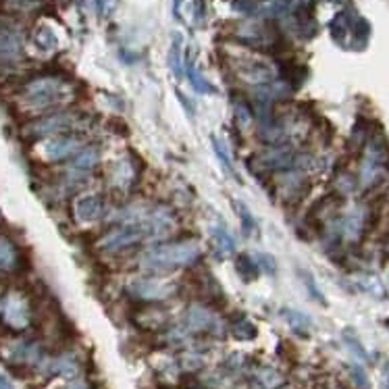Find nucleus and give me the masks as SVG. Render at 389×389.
I'll return each mask as SVG.
<instances>
[{
    "instance_id": "nucleus-1",
    "label": "nucleus",
    "mask_w": 389,
    "mask_h": 389,
    "mask_svg": "<svg viewBox=\"0 0 389 389\" xmlns=\"http://www.w3.org/2000/svg\"><path fill=\"white\" fill-rule=\"evenodd\" d=\"M75 98V88L61 75H38L21 88V102L36 112L59 108Z\"/></svg>"
},
{
    "instance_id": "nucleus-2",
    "label": "nucleus",
    "mask_w": 389,
    "mask_h": 389,
    "mask_svg": "<svg viewBox=\"0 0 389 389\" xmlns=\"http://www.w3.org/2000/svg\"><path fill=\"white\" fill-rule=\"evenodd\" d=\"M200 256H202L200 243L194 239L159 243L142 256V267L152 271H171V269L196 265L200 261Z\"/></svg>"
},
{
    "instance_id": "nucleus-3",
    "label": "nucleus",
    "mask_w": 389,
    "mask_h": 389,
    "mask_svg": "<svg viewBox=\"0 0 389 389\" xmlns=\"http://www.w3.org/2000/svg\"><path fill=\"white\" fill-rule=\"evenodd\" d=\"M81 114L79 112H71V110H52L50 114H44L32 123L26 125L23 134L28 138L34 140H42V138H50V136H59V134H71L73 129L81 123Z\"/></svg>"
},
{
    "instance_id": "nucleus-4",
    "label": "nucleus",
    "mask_w": 389,
    "mask_h": 389,
    "mask_svg": "<svg viewBox=\"0 0 389 389\" xmlns=\"http://www.w3.org/2000/svg\"><path fill=\"white\" fill-rule=\"evenodd\" d=\"M142 239H148L146 225H136V223H121L119 227L106 231L98 239V250L106 254H119L129 248L138 246Z\"/></svg>"
},
{
    "instance_id": "nucleus-5",
    "label": "nucleus",
    "mask_w": 389,
    "mask_h": 389,
    "mask_svg": "<svg viewBox=\"0 0 389 389\" xmlns=\"http://www.w3.org/2000/svg\"><path fill=\"white\" fill-rule=\"evenodd\" d=\"M304 159L306 154H300L298 150H294V146L281 144V146H271L269 150H265L258 157V165L271 173H283L292 169H302Z\"/></svg>"
},
{
    "instance_id": "nucleus-6",
    "label": "nucleus",
    "mask_w": 389,
    "mask_h": 389,
    "mask_svg": "<svg viewBox=\"0 0 389 389\" xmlns=\"http://www.w3.org/2000/svg\"><path fill=\"white\" fill-rule=\"evenodd\" d=\"M81 148H83L81 138H77L73 134H59V136L44 138V142L40 146V154L48 163H61V161L73 159Z\"/></svg>"
},
{
    "instance_id": "nucleus-7",
    "label": "nucleus",
    "mask_w": 389,
    "mask_h": 389,
    "mask_svg": "<svg viewBox=\"0 0 389 389\" xmlns=\"http://www.w3.org/2000/svg\"><path fill=\"white\" fill-rule=\"evenodd\" d=\"M177 292V288L169 281H161V279H134L127 283V294L134 300L140 302H163L167 298H171Z\"/></svg>"
},
{
    "instance_id": "nucleus-8",
    "label": "nucleus",
    "mask_w": 389,
    "mask_h": 389,
    "mask_svg": "<svg viewBox=\"0 0 389 389\" xmlns=\"http://www.w3.org/2000/svg\"><path fill=\"white\" fill-rule=\"evenodd\" d=\"M233 69L241 81L252 83V86H263V83L275 81L279 75V71L263 59H237Z\"/></svg>"
},
{
    "instance_id": "nucleus-9",
    "label": "nucleus",
    "mask_w": 389,
    "mask_h": 389,
    "mask_svg": "<svg viewBox=\"0 0 389 389\" xmlns=\"http://www.w3.org/2000/svg\"><path fill=\"white\" fill-rule=\"evenodd\" d=\"M23 54V34L17 26L0 19V65L17 63Z\"/></svg>"
},
{
    "instance_id": "nucleus-10",
    "label": "nucleus",
    "mask_w": 389,
    "mask_h": 389,
    "mask_svg": "<svg viewBox=\"0 0 389 389\" xmlns=\"http://www.w3.org/2000/svg\"><path fill=\"white\" fill-rule=\"evenodd\" d=\"M3 319L15 331H21V329H26L30 325L32 312H30V304H28V300H26L23 294L11 292L7 296L5 306H3Z\"/></svg>"
},
{
    "instance_id": "nucleus-11",
    "label": "nucleus",
    "mask_w": 389,
    "mask_h": 389,
    "mask_svg": "<svg viewBox=\"0 0 389 389\" xmlns=\"http://www.w3.org/2000/svg\"><path fill=\"white\" fill-rule=\"evenodd\" d=\"M235 36L239 42L254 48H269L275 44V32L265 23H239Z\"/></svg>"
},
{
    "instance_id": "nucleus-12",
    "label": "nucleus",
    "mask_w": 389,
    "mask_h": 389,
    "mask_svg": "<svg viewBox=\"0 0 389 389\" xmlns=\"http://www.w3.org/2000/svg\"><path fill=\"white\" fill-rule=\"evenodd\" d=\"M186 325L194 333H219L221 331V321L217 319V315L202 304H192L188 308Z\"/></svg>"
},
{
    "instance_id": "nucleus-13",
    "label": "nucleus",
    "mask_w": 389,
    "mask_h": 389,
    "mask_svg": "<svg viewBox=\"0 0 389 389\" xmlns=\"http://www.w3.org/2000/svg\"><path fill=\"white\" fill-rule=\"evenodd\" d=\"M104 215V200L98 194H86L75 198L73 202V217L77 223L90 225L96 223Z\"/></svg>"
},
{
    "instance_id": "nucleus-14",
    "label": "nucleus",
    "mask_w": 389,
    "mask_h": 389,
    "mask_svg": "<svg viewBox=\"0 0 389 389\" xmlns=\"http://www.w3.org/2000/svg\"><path fill=\"white\" fill-rule=\"evenodd\" d=\"M98 161H100V150L98 148H94V146H83L73 159H71V171H75V173H90L96 165H98Z\"/></svg>"
},
{
    "instance_id": "nucleus-15",
    "label": "nucleus",
    "mask_w": 389,
    "mask_h": 389,
    "mask_svg": "<svg viewBox=\"0 0 389 389\" xmlns=\"http://www.w3.org/2000/svg\"><path fill=\"white\" fill-rule=\"evenodd\" d=\"M169 69L171 73L181 79L186 75V65H183V36L173 34L171 36V48H169Z\"/></svg>"
},
{
    "instance_id": "nucleus-16",
    "label": "nucleus",
    "mask_w": 389,
    "mask_h": 389,
    "mask_svg": "<svg viewBox=\"0 0 389 389\" xmlns=\"http://www.w3.org/2000/svg\"><path fill=\"white\" fill-rule=\"evenodd\" d=\"M19 265V250L9 237H0V273H9Z\"/></svg>"
},
{
    "instance_id": "nucleus-17",
    "label": "nucleus",
    "mask_w": 389,
    "mask_h": 389,
    "mask_svg": "<svg viewBox=\"0 0 389 389\" xmlns=\"http://www.w3.org/2000/svg\"><path fill=\"white\" fill-rule=\"evenodd\" d=\"M210 235H212V241L217 246V250L223 254V256H229L235 252V237L231 235V231L225 227V225H212L210 227Z\"/></svg>"
},
{
    "instance_id": "nucleus-18",
    "label": "nucleus",
    "mask_w": 389,
    "mask_h": 389,
    "mask_svg": "<svg viewBox=\"0 0 389 389\" xmlns=\"http://www.w3.org/2000/svg\"><path fill=\"white\" fill-rule=\"evenodd\" d=\"M210 144H212V150H215V157L219 159V165H221V169L229 175V177H233L235 181H239V175H237V171H235V165H233V159H231V154H229V150H227V146L217 138V136H210Z\"/></svg>"
},
{
    "instance_id": "nucleus-19",
    "label": "nucleus",
    "mask_w": 389,
    "mask_h": 389,
    "mask_svg": "<svg viewBox=\"0 0 389 389\" xmlns=\"http://www.w3.org/2000/svg\"><path fill=\"white\" fill-rule=\"evenodd\" d=\"M186 73H188V79H190V86L194 88L196 94H217V88L204 77V73L196 67V65H188L186 67Z\"/></svg>"
},
{
    "instance_id": "nucleus-20",
    "label": "nucleus",
    "mask_w": 389,
    "mask_h": 389,
    "mask_svg": "<svg viewBox=\"0 0 389 389\" xmlns=\"http://www.w3.org/2000/svg\"><path fill=\"white\" fill-rule=\"evenodd\" d=\"M281 315H283V319L288 321V325H290L294 331H298V333H302V335H308V331H310V327H312V321H310L304 312L294 310V308H283Z\"/></svg>"
},
{
    "instance_id": "nucleus-21",
    "label": "nucleus",
    "mask_w": 389,
    "mask_h": 389,
    "mask_svg": "<svg viewBox=\"0 0 389 389\" xmlns=\"http://www.w3.org/2000/svg\"><path fill=\"white\" fill-rule=\"evenodd\" d=\"M136 179H138V177H136V173H134V169H132V163H129L127 159L121 161V163L114 167V171H112V181H114V186H119V188H123V190L132 188V183H134Z\"/></svg>"
},
{
    "instance_id": "nucleus-22",
    "label": "nucleus",
    "mask_w": 389,
    "mask_h": 389,
    "mask_svg": "<svg viewBox=\"0 0 389 389\" xmlns=\"http://www.w3.org/2000/svg\"><path fill=\"white\" fill-rule=\"evenodd\" d=\"M233 206H235V212H237V217H239L243 235H246V237H252V235L258 231V223H256L252 210H250L243 202H233Z\"/></svg>"
},
{
    "instance_id": "nucleus-23",
    "label": "nucleus",
    "mask_w": 389,
    "mask_h": 389,
    "mask_svg": "<svg viewBox=\"0 0 389 389\" xmlns=\"http://www.w3.org/2000/svg\"><path fill=\"white\" fill-rule=\"evenodd\" d=\"M358 286H360V290H364V292L370 294L372 298H379V300L385 298V286H383V281H381L377 275H370V273L360 275V277H358Z\"/></svg>"
},
{
    "instance_id": "nucleus-24",
    "label": "nucleus",
    "mask_w": 389,
    "mask_h": 389,
    "mask_svg": "<svg viewBox=\"0 0 389 389\" xmlns=\"http://www.w3.org/2000/svg\"><path fill=\"white\" fill-rule=\"evenodd\" d=\"M235 269H237V273L241 275V279H246V281H254V279L258 277V273H261V269H258L256 261H252L250 254H241V256L237 258Z\"/></svg>"
},
{
    "instance_id": "nucleus-25",
    "label": "nucleus",
    "mask_w": 389,
    "mask_h": 389,
    "mask_svg": "<svg viewBox=\"0 0 389 389\" xmlns=\"http://www.w3.org/2000/svg\"><path fill=\"white\" fill-rule=\"evenodd\" d=\"M138 323L144 329H161V327L167 325V312L157 310V308L142 310V319H138Z\"/></svg>"
},
{
    "instance_id": "nucleus-26",
    "label": "nucleus",
    "mask_w": 389,
    "mask_h": 389,
    "mask_svg": "<svg viewBox=\"0 0 389 389\" xmlns=\"http://www.w3.org/2000/svg\"><path fill=\"white\" fill-rule=\"evenodd\" d=\"M256 379L261 381V385H263L265 389H277V387L283 385L281 372H277L275 368H269V366L258 368V370H256Z\"/></svg>"
},
{
    "instance_id": "nucleus-27",
    "label": "nucleus",
    "mask_w": 389,
    "mask_h": 389,
    "mask_svg": "<svg viewBox=\"0 0 389 389\" xmlns=\"http://www.w3.org/2000/svg\"><path fill=\"white\" fill-rule=\"evenodd\" d=\"M34 42H36V46H38L40 50H44V52H52V50L57 48V36H54V32H52L50 28H46V26H42V28L36 30Z\"/></svg>"
},
{
    "instance_id": "nucleus-28",
    "label": "nucleus",
    "mask_w": 389,
    "mask_h": 389,
    "mask_svg": "<svg viewBox=\"0 0 389 389\" xmlns=\"http://www.w3.org/2000/svg\"><path fill=\"white\" fill-rule=\"evenodd\" d=\"M298 275H300V281L304 283V288H306L308 296H310L312 300H317L319 304H327V302H325V298H323V292H321V288L317 286V279H315V275H312L310 271H306V269H298Z\"/></svg>"
},
{
    "instance_id": "nucleus-29",
    "label": "nucleus",
    "mask_w": 389,
    "mask_h": 389,
    "mask_svg": "<svg viewBox=\"0 0 389 389\" xmlns=\"http://www.w3.org/2000/svg\"><path fill=\"white\" fill-rule=\"evenodd\" d=\"M231 333H233V337L248 341V339H254V337L258 335V329L254 327L252 321H248V319L241 317V319H237V321L231 325Z\"/></svg>"
},
{
    "instance_id": "nucleus-30",
    "label": "nucleus",
    "mask_w": 389,
    "mask_h": 389,
    "mask_svg": "<svg viewBox=\"0 0 389 389\" xmlns=\"http://www.w3.org/2000/svg\"><path fill=\"white\" fill-rule=\"evenodd\" d=\"M343 341H346V346H348L360 360H368V354H366L364 346L360 343V339L356 337V333H354L352 329H346V331H343Z\"/></svg>"
},
{
    "instance_id": "nucleus-31",
    "label": "nucleus",
    "mask_w": 389,
    "mask_h": 389,
    "mask_svg": "<svg viewBox=\"0 0 389 389\" xmlns=\"http://www.w3.org/2000/svg\"><path fill=\"white\" fill-rule=\"evenodd\" d=\"M256 265H258V269H261L263 273H267V275H275L277 273V261H275V256L269 254V252L256 254Z\"/></svg>"
},
{
    "instance_id": "nucleus-32",
    "label": "nucleus",
    "mask_w": 389,
    "mask_h": 389,
    "mask_svg": "<svg viewBox=\"0 0 389 389\" xmlns=\"http://www.w3.org/2000/svg\"><path fill=\"white\" fill-rule=\"evenodd\" d=\"M52 370H54V372H59V375H67V377H71V375H75L77 364H75L73 356H61V358H57V360H54Z\"/></svg>"
},
{
    "instance_id": "nucleus-33",
    "label": "nucleus",
    "mask_w": 389,
    "mask_h": 389,
    "mask_svg": "<svg viewBox=\"0 0 389 389\" xmlns=\"http://www.w3.org/2000/svg\"><path fill=\"white\" fill-rule=\"evenodd\" d=\"M233 108H235V117H237L239 125H241V127H248V125L252 123V108H250V104H246L243 100H235V102H233Z\"/></svg>"
},
{
    "instance_id": "nucleus-34",
    "label": "nucleus",
    "mask_w": 389,
    "mask_h": 389,
    "mask_svg": "<svg viewBox=\"0 0 389 389\" xmlns=\"http://www.w3.org/2000/svg\"><path fill=\"white\" fill-rule=\"evenodd\" d=\"M350 377H352V381H354V385H356L358 389H370L368 375H366V370H364L362 366L352 364V366H350Z\"/></svg>"
},
{
    "instance_id": "nucleus-35",
    "label": "nucleus",
    "mask_w": 389,
    "mask_h": 389,
    "mask_svg": "<svg viewBox=\"0 0 389 389\" xmlns=\"http://www.w3.org/2000/svg\"><path fill=\"white\" fill-rule=\"evenodd\" d=\"M9 5H13V7H17V9H36L42 0H7Z\"/></svg>"
},
{
    "instance_id": "nucleus-36",
    "label": "nucleus",
    "mask_w": 389,
    "mask_h": 389,
    "mask_svg": "<svg viewBox=\"0 0 389 389\" xmlns=\"http://www.w3.org/2000/svg\"><path fill=\"white\" fill-rule=\"evenodd\" d=\"M175 94H177V100H179V102L183 104V108H186V112H188V114L192 117V114H194V104H192V102H190V100L186 98V94H183V92H179V90H177Z\"/></svg>"
},
{
    "instance_id": "nucleus-37",
    "label": "nucleus",
    "mask_w": 389,
    "mask_h": 389,
    "mask_svg": "<svg viewBox=\"0 0 389 389\" xmlns=\"http://www.w3.org/2000/svg\"><path fill=\"white\" fill-rule=\"evenodd\" d=\"M65 389H90L83 381H73V383H69Z\"/></svg>"
},
{
    "instance_id": "nucleus-38",
    "label": "nucleus",
    "mask_w": 389,
    "mask_h": 389,
    "mask_svg": "<svg viewBox=\"0 0 389 389\" xmlns=\"http://www.w3.org/2000/svg\"><path fill=\"white\" fill-rule=\"evenodd\" d=\"M0 389H13V383L5 375H0Z\"/></svg>"
},
{
    "instance_id": "nucleus-39",
    "label": "nucleus",
    "mask_w": 389,
    "mask_h": 389,
    "mask_svg": "<svg viewBox=\"0 0 389 389\" xmlns=\"http://www.w3.org/2000/svg\"><path fill=\"white\" fill-rule=\"evenodd\" d=\"M179 9H181V0H175V11H173V15H175V19H179V17H181V13H179Z\"/></svg>"
},
{
    "instance_id": "nucleus-40",
    "label": "nucleus",
    "mask_w": 389,
    "mask_h": 389,
    "mask_svg": "<svg viewBox=\"0 0 389 389\" xmlns=\"http://www.w3.org/2000/svg\"><path fill=\"white\" fill-rule=\"evenodd\" d=\"M385 387L389 389V368H387V372H385Z\"/></svg>"
}]
</instances>
